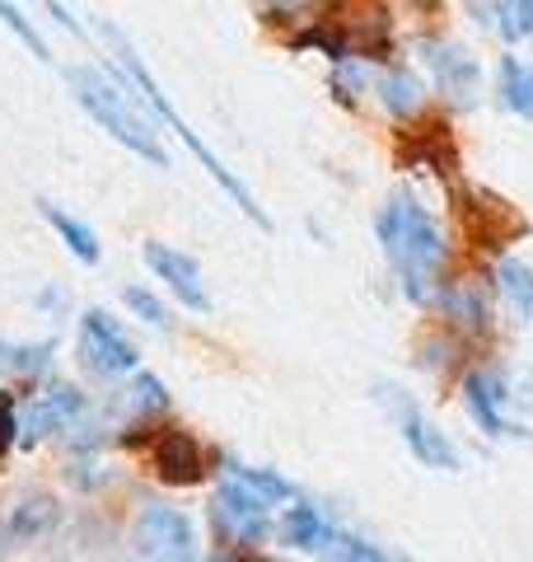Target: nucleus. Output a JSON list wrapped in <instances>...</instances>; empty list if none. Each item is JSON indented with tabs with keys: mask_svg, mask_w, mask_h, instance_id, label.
Segmentation results:
<instances>
[{
	"mask_svg": "<svg viewBox=\"0 0 533 562\" xmlns=\"http://www.w3.org/2000/svg\"><path fill=\"white\" fill-rule=\"evenodd\" d=\"M468 231L477 244H487V249H501V244H510L514 235H524L529 225L520 211H510V202L491 198V192H473L468 198Z\"/></svg>",
	"mask_w": 533,
	"mask_h": 562,
	"instance_id": "9",
	"label": "nucleus"
},
{
	"mask_svg": "<svg viewBox=\"0 0 533 562\" xmlns=\"http://www.w3.org/2000/svg\"><path fill=\"white\" fill-rule=\"evenodd\" d=\"M66 80H70V90H76L80 99V109L99 122L103 132H113L122 146L136 150L140 160H150V165H165V150H159V140L155 132L146 127V117H140L132 109V99L117 90V85H109L99 76V70H89V66H70L66 70Z\"/></svg>",
	"mask_w": 533,
	"mask_h": 562,
	"instance_id": "3",
	"label": "nucleus"
},
{
	"mask_svg": "<svg viewBox=\"0 0 533 562\" xmlns=\"http://www.w3.org/2000/svg\"><path fill=\"white\" fill-rule=\"evenodd\" d=\"M216 530L229 543H262L266 539V502H258L253 492H243L239 483H225L216 497Z\"/></svg>",
	"mask_w": 533,
	"mask_h": 562,
	"instance_id": "7",
	"label": "nucleus"
},
{
	"mask_svg": "<svg viewBox=\"0 0 533 562\" xmlns=\"http://www.w3.org/2000/svg\"><path fill=\"white\" fill-rule=\"evenodd\" d=\"M165 408H169L165 384H159L155 375H136L132 390H127V413L132 417H150V413H165Z\"/></svg>",
	"mask_w": 533,
	"mask_h": 562,
	"instance_id": "21",
	"label": "nucleus"
},
{
	"mask_svg": "<svg viewBox=\"0 0 533 562\" xmlns=\"http://www.w3.org/2000/svg\"><path fill=\"white\" fill-rule=\"evenodd\" d=\"M0 20H5V24H10V29L20 33V38H24L29 47H33V57H43V61H47V47H43V38H38V33L29 29V20H24L20 10H14V5H0Z\"/></svg>",
	"mask_w": 533,
	"mask_h": 562,
	"instance_id": "26",
	"label": "nucleus"
},
{
	"mask_svg": "<svg viewBox=\"0 0 533 562\" xmlns=\"http://www.w3.org/2000/svg\"><path fill=\"white\" fill-rule=\"evenodd\" d=\"M444 314L468 328H487V295L483 286H473V281H464V286L444 291Z\"/></svg>",
	"mask_w": 533,
	"mask_h": 562,
	"instance_id": "18",
	"label": "nucleus"
},
{
	"mask_svg": "<svg viewBox=\"0 0 533 562\" xmlns=\"http://www.w3.org/2000/svg\"><path fill=\"white\" fill-rule=\"evenodd\" d=\"M14 436H20V417H14V394L0 390V454L14 446Z\"/></svg>",
	"mask_w": 533,
	"mask_h": 562,
	"instance_id": "27",
	"label": "nucleus"
},
{
	"mask_svg": "<svg viewBox=\"0 0 533 562\" xmlns=\"http://www.w3.org/2000/svg\"><path fill=\"white\" fill-rule=\"evenodd\" d=\"M501 403H506V384H501V375H487V371L468 375V413H473L477 427L491 431V436H501V431H506Z\"/></svg>",
	"mask_w": 533,
	"mask_h": 562,
	"instance_id": "13",
	"label": "nucleus"
},
{
	"mask_svg": "<svg viewBox=\"0 0 533 562\" xmlns=\"http://www.w3.org/2000/svg\"><path fill=\"white\" fill-rule=\"evenodd\" d=\"M281 539L295 543V549H324V516L314 506H286V520H281Z\"/></svg>",
	"mask_w": 533,
	"mask_h": 562,
	"instance_id": "16",
	"label": "nucleus"
},
{
	"mask_svg": "<svg viewBox=\"0 0 533 562\" xmlns=\"http://www.w3.org/2000/svg\"><path fill=\"white\" fill-rule=\"evenodd\" d=\"M496 14H501V33L510 43H520L533 33V0H514V5H501Z\"/></svg>",
	"mask_w": 533,
	"mask_h": 562,
	"instance_id": "24",
	"label": "nucleus"
},
{
	"mask_svg": "<svg viewBox=\"0 0 533 562\" xmlns=\"http://www.w3.org/2000/svg\"><path fill=\"white\" fill-rule=\"evenodd\" d=\"M122 301H127V305H132V310L140 314V319H146V324H155V328H165V324H169V310L159 305L150 291H140V286H127V291H122Z\"/></svg>",
	"mask_w": 533,
	"mask_h": 562,
	"instance_id": "25",
	"label": "nucleus"
},
{
	"mask_svg": "<svg viewBox=\"0 0 533 562\" xmlns=\"http://www.w3.org/2000/svg\"><path fill=\"white\" fill-rule=\"evenodd\" d=\"M211 562H248V558H243V553H216Z\"/></svg>",
	"mask_w": 533,
	"mask_h": 562,
	"instance_id": "29",
	"label": "nucleus"
},
{
	"mask_svg": "<svg viewBox=\"0 0 533 562\" xmlns=\"http://www.w3.org/2000/svg\"><path fill=\"white\" fill-rule=\"evenodd\" d=\"M57 520H61L57 497H47V492H33V497H24L20 506H14V516H10V539H43Z\"/></svg>",
	"mask_w": 533,
	"mask_h": 562,
	"instance_id": "14",
	"label": "nucleus"
},
{
	"mask_svg": "<svg viewBox=\"0 0 533 562\" xmlns=\"http://www.w3.org/2000/svg\"><path fill=\"white\" fill-rule=\"evenodd\" d=\"M84 408V394L76 390V384H52V390L33 403L29 408V417H24V427H20V436H24V446H38L43 436H52V431H61L70 417H76Z\"/></svg>",
	"mask_w": 533,
	"mask_h": 562,
	"instance_id": "10",
	"label": "nucleus"
},
{
	"mask_svg": "<svg viewBox=\"0 0 533 562\" xmlns=\"http://www.w3.org/2000/svg\"><path fill=\"white\" fill-rule=\"evenodd\" d=\"M379 244L388 254V268L398 272V286L407 301H417V305L431 301L444 277V244H440L431 211L417 206L412 192L388 198V206L379 211Z\"/></svg>",
	"mask_w": 533,
	"mask_h": 562,
	"instance_id": "1",
	"label": "nucleus"
},
{
	"mask_svg": "<svg viewBox=\"0 0 533 562\" xmlns=\"http://www.w3.org/2000/svg\"><path fill=\"white\" fill-rule=\"evenodd\" d=\"M501 90H506V103L520 117H533V70L520 61V57H506L501 61Z\"/></svg>",
	"mask_w": 533,
	"mask_h": 562,
	"instance_id": "19",
	"label": "nucleus"
},
{
	"mask_svg": "<svg viewBox=\"0 0 533 562\" xmlns=\"http://www.w3.org/2000/svg\"><path fill=\"white\" fill-rule=\"evenodd\" d=\"M47 342H38V347H20V351H10V366L14 371H43L47 366Z\"/></svg>",
	"mask_w": 533,
	"mask_h": 562,
	"instance_id": "28",
	"label": "nucleus"
},
{
	"mask_svg": "<svg viewBox=\"0 0 533 562\" xmlns=\"http://www.w3.org/2000/svg\"><path fill=\"white\" fill-rule=\"evenodd\" d=\"M132 543L146 562H197L192 525L183 512H173V506H146V512L136 516Z\"/></svg>",
	"mask_w": 533,
	"mask_h": 562,
	"instance_id": "4",
	"label": "nucleus"
},
{
	"mask_svg": "<svg viewBox=\"0 0 533 562\" xmlns=\"http://www.w3.org/2000/svg\"><path fill=\"white\" fill-rule=\"evenodd\" d=\"M146 262H150V272L159 281H169L173 295L183 301L188 310H197L206 314L211 301H206V286H202V268H197V258L183 254V249H173V244H146Z\"/></svg>",
	"mask_w": 533,
	"mask_h": 562,
	"instance_id": "6",
	"label": "nucleus"
},
{
	"mask_svg": "<svg viewBox=\"0 0 533 562\" xmlns=\"http://www.w3.org/2000/svg\"><path fill=\"white\" fill-rule=\"evenodd\" d=\"M80 361L94 375H122L136 371V347L103 310H89L80 319Z\"/></svg>",
	"mask_w": 533,
	"mask_h": 562,
	"instance_id": "5",
	"label": "nucleus"
},
{
	"mask_svg": "<svg viewBox=\"0 0 533 562\" xmlns=\"http://www.w3.org/2000/svg\"><path fill=\"white\" fill-rule=\"evenodd\" d=\"M150 460L159 469V479L173 483V487H192V483H202V473H206V460H202V446L192 441L188 431H159V441L150 446Z\"/></svg>",
	"mask_w": 533,
	"mask_h": 562,
	"instance_id": "8",
	"label": "nucleus"
},
{
	"mask_svg": "<svg viewBox=\"0 0 533 562\" xmlns=\"http://www.w3.org/2000/svg\"><path fill=\"white\" fill-rule=\"evenodd\" d=\"M324 562H384V553L375 549V543L332 535V539H324Z\"/></svg>",
	"mask_w": 533,
	"mask_h": 562,
	"instance_id": "23",
	"label": "nucleus"
},
{
	"mask_svg": "<svg viewBox=\"0 0 533 562\" xmlns=\"http://www.w3.org/2000/svg\"><path fill=\"white\" fill-rule=\"evenodd\" d=\"M38 211H43V216H47V225H52V231L61 235V244H66V249L76 254L80 262H99V235L89 231L84 221L66 216V211H61V206H52V202H38Z\"/></svg>",
	"mask_w": 533,
	"mask_h": 562,
	"instance_id": "15",
	"label": "nucleus"
},
{
	"mask_svg": "<svg viewBox=\"0 0 533 562\" xmlns=\"http://www.w3.org/2000/svg\"><path fill=\"white\" fill-rule=\"evenodd\" d=\"M431 52V70H435V85L450 99H458V103H473V94H477V61L468 57V52H458V47H450V43H435V47H426Z\"/></svg>",
	"mask_w": 533,
	"mask_h": 562,
	"instance_id": "12",
	"label": "nucleus"
},
{
	"mask_svg": "<svg viewBox=\"0 0 533 562\" xmlns=\"http://www.w3.org/2000/svg\"><path fill=\"white\" fill-rule=\"evenodd\" d=\"M398 413H402V436H407V446H412V454L421 464H431V469H458V450L450 446V436H444L440 427H431L412 403L398 398Z\"/></svg>",
	"mask_w": 533,
	"mask_h": 562,
	"instance_id": "11",
	"label": "nucleus"
},
{
	"mask_svg": "<svg viewBox=\"0 0 533 562\" xmlns=\"http://www.w3.org/2000/svg\"><path fill=\"white\" fill-rule=\"evenodd\" d=\"M384 103L394 109L398 117L407 113H417V103H421V85L407 76V70H398V76H384Z\"/></svg>",
	"mask_w": 533,
	"mask_h": 562,
	"instance_id": "22",
	"label": "nucleus"
},
{
	"mask_svg": "<svg viewBox=\"0 0 533 562\" xmlns=\"http://www.w3.org/2000/svg\"><path fill=\"white\" fill-rule=\"evenodd\" d=\"M229 483H239L243 492H253V497L266 502V506L291 497V483L276 479V473H266V469H239V464H229Z\"/></svg>",
	"mask_w": 533,
	"mask_h": 562,
	"instance_id": "20",
	"label": "nucleus"
},
{
	"mask_svg": "<svg viewBox=\"0 0 533 562\" xmlns=\"http://www.w3.org/2000/svg\"><path fill=\"white\" fill-rule=\"evenodd\" d=\"M103 33H109V43L117 47V66H122V70H127V76H132V85H136V90H140V94H146V103H150V109H155V113H159V117H165V122H169V127L178 132V140H183V146H188L192 155H197V160H202V169H206V173H211V179H216V183H220V188L229 192V198H235V202H239V211H243V216H248V221H253V225H262V231H272V216H266V211H262V206L253 202V192H248V188H243V183L235 179V173H229V169H225V165L216 160V155H211V150L202 146V140H197V132H192V127H188V122H183V117H178V113H173V103H169L165 94H159V85L150 80V70H146V66H140V57H136V52H132V43H127V38H122V33H117V29H103Z\"/></svg>",
	"mask_w": 533,
	"mask_h": 562,
	"instance_id": "2",
	"label": "nucleus"
},
{
	"mask_svg": "<svg viewBox=\"0 0 533 562\" xmlns=\"http://www.w3.org/2000/svg\"><path fill=\"white\" fill-rule=\"evenodd\" d=\"M496 277H501V291H506V301L514 305V314H520V319H533V272L524 268L520 258H501Z\"/></svg>",
	"mask_w": 533,
	"mask_h": 562,
	"instance_id": "17",
	"label": "nucleus"
}]
</instances>
